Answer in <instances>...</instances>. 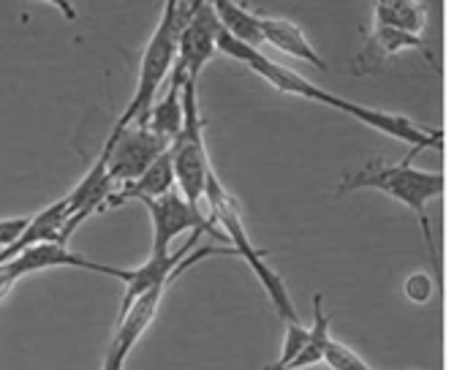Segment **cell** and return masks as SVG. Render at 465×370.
I'll return each mask as SVG.
<instances>
[{
	"label": "cell",
	"instance_id": "obj_2",
	"mask_svg": "<svg viewBox=\"0 0 465 370\" xmlns=\"http://www.w3.org/2000/svg\"><path fill=\"white\" fill-rule=\"evenodd\" d=\"M188 5L191 0H163V11L158 16V25L139 57V74H136V87L134 95L125 106V112L117 117V125H131L139 123L144 125L153 104L158 101V93L163 82L172 76V68L180 55V35L188 19Z\"/></svg>",
	"mask_w": 465,
	"mask_h": 370
},
{
	"label": "cell",
	"instance_id": "obj_14",
	"mask_svg": "<svg viewBox=\"0 0 465 370\" xmlns=\"http://www.w3.org/2000/svg\"><path fill=\"white\" fill-rule=\"evenodd\" d=\"M218 22L223 27V33H229L232 38L259 46L264 44V33H262V11H251L248 5L237 3V0H210Z\"/></svg>",
	"mask_w": 465,
	"mask_h": 370
},
{
	"label": "cell",
	"instance_id": "obj_8",
	"mask_svg": "<svg viewBox=\"0 0 465 370\" xmlns=\"http://www.w3.org/2000/svg\"><path fill=\"white\" fill-rule=\"evenodd\" d=\"M420 52L428 65L441 76V65L433 55V49L428 46V41L422 35H414V33H406V30H398V27H387V25H373L371 33L365 35V44L354 60V74H371V71H379L390 57L401 55V52Z\"/></svg>",
	"mask_w": 465,
	"mask_h": 370
},
{
	"label": "cell",
	"instance_id": "obj_18",
	"mask_svg": "<svg viewBox=\"0 0 465 370\" xmlns=\"http://www.w3.org/2000/svg\"><path fill=\"white\" fill-rule=\"evenodd\" d=\"M324 363L332 370H373L360 355H354L349 346L338 344L335 338H332V344H330V349H327V360H324Z\"/></svg>",
	"mask_w": 465,
	"mask_h": 370
},
{
	"label": "cell",
	"instance_id": "obj_21",
	"mask_svg": "<svg viewBox=\"0 0 465 370\" xmlns=\"http://www.w3.org/2000/svg\"><path fill=\"white\" fill-rule=\"evenodd\" d=\"M44 3H49L54 11H60L68 22H76V8H74L71 0H44Z\"/></svg>",
	"mask_w": 465,
	"mask_h": 370
},
{
	"label": "cell",
	"instance_id": "obj_16",
	"mask_svg": "<svg viewBox=\"0 0 465 370\" xmlns=\"http://www.w3.org/2000/svg\"><path fill=\"white\" fill-rule=\"evenodd\" d=\"M330 322H332V319L324 314V295H316V297H313V325H311L308 346L300 352V357L289 365V370L311 368V365H319V363L327 360V349H330V344H332Z\"/></svg>",
	"mask_w": 465,
	"mask_h": 370
},
{
	"label": "cell",
	"instance_id": "obj_3",
	"mask_svg": "<svg viewBox=\"0 0 465 370\" xmlns=\"http://www.w3.org/2000/svg\"><path fill=\"white\" fill-rule=\"evenodd\" d=\"M204 202L210 207V218L223 229L226 235V243L237 251V256L253 270V275L259 278L264 295L270 297V305L275 308V314L286 322V325H297L300 316H297V308H294V300L283 284V278L270 267L267 256L270 251H262L251 243L248 232H245V224H242V215H240V207L234 202V196L223 188V183L218 180L215 169L210 172V180H207V191H204Z\"/></svg>",
	"mask_w": 465,
	"mask_h": 370
},
{
	"label": "cell",
	"instance_id": "obj_10",
	"mask_svg": "<svg viewBox=\"0 0 465 370\" xmlns=\"http://www.w3.org/2000/svg\"><path fill=\"white\" fill-rule=\"evenodd\" d=\"M68 224V196L52 202L49 207H44L41 213L27 218V226L22 229V235L0 251V265L11 262L14 256H19L22 251L38 245V243H60V235Z\"/></svg>",
	"mask_w": 465,
	"mask_h": 370
},
{
	"label": "cell",
	"instance_id": "obj_17",
	"mask_svg": "<svg viewBox=\"0 0 465 370\" xmlns=\"http://www.w3.org/2000/svg\"><path fill=\"white\" fill-rule=\"evenodd\" d=\"M308 338H311V327H302L300 322H297V325H286V335H283L281 357H278V363H272V368L289 370V365L300 357V352L308 346Z\"/></svg>",
	"mask_w": 465,
	"mask_h": 370
},
{
	"label": "cell",
	"instance_id": "obj_20",
	"mask_svg": "<svg viewBox=\"0 0 465 370\" xmlns=\"http://www.w3.org/2000/svg\"><path fill=\"white\" fill-rule=\"evenodd\" d=\"M25 226H27V218H3L0 221V251L8 248L22 235Z\"/></svg>",
	"mask_w": 465,
	"mask_h": 370
},
{
	"label": "cell",
	"instance_id": "obj_5",
	"mask_svg": "<svg viewBox=\"0 0 465 370\" xmlns=\"http://www.w3.org/2000/svg\"><path fill=\"white\" fill-rule=\"evenodd\" d=\"M169 147H172V142L158 136L147 125H139V123L117 125L114 123L101 153L106 155V172H109L112 183L125 185V183L142 177Z\"/></svg>",
	"mask_w": 465,
	"mask_h": 370
},
{
	"label": "cell",
	"instance_id": "obj_13",
	"mask_svg": "<svg viewBox=\"0 0 465 370\" xmlns=\"http://www.w3.org/2000/svg\"><path fill=\"white\" fill-rule=\"evenodd\" d=\"M262 33H264V44H272L275 49L297 57V60L313 63L319 71H330V65L324 63V57L316 52V46L308 41V35L302 33V27L297 22L283 19V16H270L262 11Z\"/></svg>",
	"mask_w": 465,
	"mask_h": 370
},
{
	"label": "cell",
	"instance_id": "obj_7",
	"mask_svg": "<svg viewBox=\"0 0 465 370\" xmlns=\"http://www.w3.org/2000/svg\"><path fill=\"white\" fill-rule=\"evenodd\" d=\"M150 221H153V245H150V256H169L172 254V240L180 237L183 232H207L215 240H226L223 232L215 229V221L204 215L202 207L191 205L177 188L158 196V199H147L144 202Z\"/></svg>",
	"mask_w": 465,
	"mask_h": 370
},
{
	"label": "cell",
	"instance_id": "obj_4",
	"mask_svg": "<svg viewBox=\"0 0 465 370\" xmlns=\"http://www.w3.org/2000/svg\"><path fill=\"white\" fill-rule=\"evenodd\" d=\"M199 82H185L183 90V106H185V120L183 131L172 142V164H174V177H177V191L196 207L204 202L207 180L213 172L207 147H204V120L199 112Z\"/></svg>",
	"mask_w": 465,
	"mask_h": 370
},
{
	"label": "cell",
	"instance_id": "obj_9",
	"mask_svg": "<svg viewBox=\"0 0 465 370\" xmlns=\"http://www.w3.org/2000/svg\"><path fill=\"white\" fill-rule=\"evenodd\" d=\"M221 22L213 8V3H202L196 11L188 14L183 35H180V55L177 65L185 68L191 82H199L202 68L210 63V57L218 52V35H221Z\"/></svg>",
	"mask_w": 465,
	"mask_h": 370
},
{
	"label": "cell",
	"instance_id": "obj_6",
	"mask_svg": "<svg viewBox=\"0 0 465 370\" xmlns=\"http://www.w3.org/2000/svg\"><path fill=\"white\" fill-rule=\"evenodd\" d=\"M60 267H74V270H87V273H98L106 278H117V281H128V270L125 267H114V265H101L93 259H84L82 254H74L68 245L63 243H38L27 251H22L19 256H14L11 262L0 265V303L8 297V292L16 286L19 278L33 275V273H46V270H60Z\"/></svg>",
	"mask_w": 465,
	"mask_h": 370
},
{
	"label": "cell",
	"instance_id": "obj_23",
	"mask_svg": "<svg viewBox=\"0 0 465 370\" xmlns=\"http://www.w3.org/2000/svg\"><path fill=\"white\" fill-rule=\"evenodd\" d=\"M262 370H275V368H272V365H267V368H262Z\"/></svg>",
	"mask_w": 465,
	"mask_h": 370
},
{
	"label": "cell",
	"instance_id": "obj_19",
	"mask_svg": "<svg viewBox=\"0 0 465 370\" xmlns=\"http://www.w3.org/2000/svg\"><path fill=\"white\" fill-rule=\"evenodd\" d=\"M433 289H436V281H433L430 275H425V273H414V275L403 284L406 297H409L411 303H417V305L428 303V300L433 297Z\"/></svg>",
	"mask_w": 465,
	"mask_h": 370
},
{
	"label": "cell",
	"instance_id": "obj_1",
	"mask_svg": "<svg viewBox=\"0 0 465 370\" xmlns=\"http://www.w3.org/2000/svg\"><path fill=\"white\" fill-rule=\"evenodd\" d=\"M411 158L414 155L409 153L406 161H401V164H387V161H379V158L368 161L360 172L346 175L335 194L343 196L349 191L371 188V191H381L390 199L406 205L414 213V218H417V224H420V229L425 235L430 265H433V281L439 286V295H444V267H441V254H439V245H436V237H433L428 205L447 191V175L422 172V169L411 166Z\"/></svg>",
	"mask_w": 465,
	"mask_h": 370
},
{
	"label": "cell",
	"instance_id": "obj_11",
	"mask_svg": "<svg viewBox=\"0 0 465 370\" xmlns=\"http://www.w3.org/2000/svg\"><path fill=\"white\" fill-rule=\"evenodd\" d=\"M177 188V177H174V164H172V153L166 150L142 177L120 185L109 199H106V207L104 210H112V207H123L128 202H139L144 205L147 199H158L169 191Z\"/></svg>",
	"mask_w": 465,
	"mask_h": 370
},
{
	"label": "cell",
	"instance_id": "obj_22",
	"mask_svg": "<svg viewBox=\"0 0 465 370\" xmlns=\"http://www.w3.org/2000/svg\"><path fill=\"white\" fill-rule=\"evenodd\" d=\"M202 3H207V0H191V5H188V11H196V8H199Z\"/></svg>",
	"mask_w": 465,
	"mask_h": 370
},
{
	"label": "cell",
	"instance_id": "obj_15",
	"mask_svg": "<svg viewBox=\"0 0 465 370\" xmlns=\"http://www.w3.org/2000/svg\"><path fill=\"white\" fill-rule=\"evenodd\" d=\"M373 25H387L420 35L428 27V5L422 0H376Z\"/></svg>",
	"mask_w": 465,
	"mask_h": 370
},
{
	"label": "cell",
	"instance_id": "obj_12",
	"mask_svg": "<svg viewBox=\"0 0 465 370\" xmlns=\"http://www.w3.org/2000/svg\"><path fill=\"white\" fill-rule=\"evenodd\" d=\"M185 82H188V74L183 65L174 63L172 68V76H169V85H166V93L153 104L144 125L150 131H155L158 136L174 142L177 134L183 131V120H185V106H183V90H185Z\"/></svg>",
	"mask_w": 465,
	"mask_h": 370
}]
</instances>
